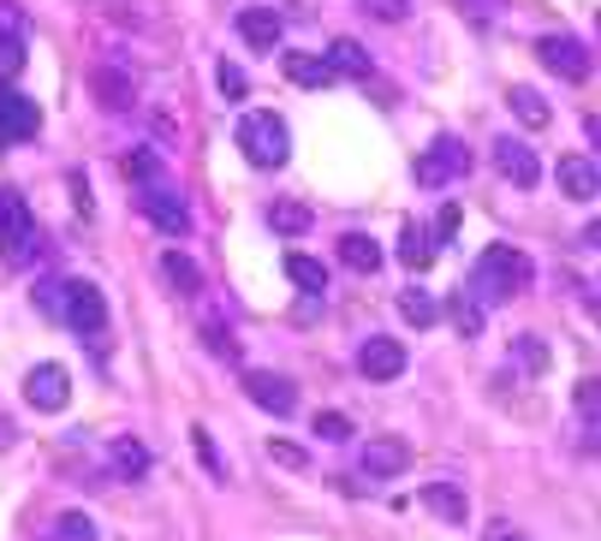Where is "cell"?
<instances>
[{
  "label": "cell",
  "instance_id": "obj_19",
  "mask_svg": "<svg viewBox=\"0 0 601 541\" xmlns=\"http://www.w3.org/2000/svg\"><path fill=\"white\" fill-rule=\"evenodd\" d=\"M238 37H245L250 48H280V12L245 7V12H238Z\"/></svg>",
  "mask_w": 601,
  "mask_h": 541
},
{
  "label": "cell",
  "instance_id": "obj_36",
  "mask_svg": "<svg viewBox=\"0 0 601 541\" xmlns=\"http://www.w3.org/2000/svg\"><path fill=\"white\" fill-rule=\"evenodd\" d=\"M191 446H197V459L209 464V476H227V464H220V452H215V441H209V429H191Z\"/></svg>",
  "mask_w": 601,
  "mask_h": 541
},
{
  "label": "cell",
  "instance_id": "obj_4",
  "mask_svg": "<svg viewBox=\"0 0 601 541\" xmlns=\"http://www.w3.org/2000/svg\"><path fill=\"white\" fill-rule=\"evenodd\" d=\"M465 173H471V149L459 144V137H435V144L423 149V161H417V185L441 190V185L465 179Z\"/></svg>",
  "mask_w": 601,
  "mask_h": 541
},
{
  "label": "cell",
  "instance_id": "obj_30",
  "mask_svg": "<svg viewBox=\"0 0 601 541\" xmlns=\"http://www.w3.org/2000/svg\"><path fill=\"white\" fill-rule=\"evenodd\" d=\"M48 541H96V518L90 512H60L55 530H48Z\"/></svg>",
  "mask_w": 601,
  "mask_h": 541
},
{
  "label": "cell",
  "instance_id": "obj_13",
  "mask_svg": "<svg viewBox=\"0 0 601 541\" xmlns=\"http://www.w3.org/2000/svg\"><path fill=\"white\" fill-rule=\"evenodd\" d=\"M554 185H560V197H572V203H590V197H601V167L590 161V155H560V167H554Z\"/></svg>",
  "mask_w": 601,
  "mask_h": 541
},
{
  "label": "cell",
  "instance_id": "obj_42",
  "mask_svg": "<svg viewBox=\"0 0 601 541\" xmlns=\"http://www.w3.org/2000/svg\"><path fill=\"white\" fill-rule=\"evenodd\" d=\"M583 137H590V149L601 155V119L595 114H583Z\"/></svg>",
  "mask_w": 601,
  "mask_h": 541
},
{
  "label": "cell",
  "instance_id": "obj_18",
  "mask_svg": "<svg viewBox=\"0 0 601 541\" xmlns=\"http://www.w3.org/2000/svg\"><path fill=\"white\" fill-rule=\"evenodd\" d=\"M423 505H428L441 523H465V518H471L465 488H453V482H428V488H423Z\"/></svg>",
  "mask_w": 601,
  "mask_h": 541
},
{
  "label": "cell",
  "instance_id": "obj_3",
  "mask_svg": "<svg viewBox=\"0 0 601 541\" xmlns=\"http://www.w3.org/2000/svg\"><path fill=\"white\" fill-rule=\"evenodd\" d=\"M60 322L72 327V334L96 340L101 327H108V298H101L96 281H66V298H60Z\"/></svg>",
  "mask_w": 601,
  "mask_h": 541
},
{
  "label": "cell",
  "instance_id": "obj_24",
  "mask_svg": "<svg viewBox=\"0 0 601 541\" xmlns=\"http://www.w3.org/2000/svg\"><path fill=\"white\" fill-rule=\"evenodd\" d=\"M339 262H346L352 274H375L382 268V244H375L370 233H346L339 238Z\"/></svg>",
  "mask_w": 601,
  "mask_h": 541
},
{
  "label": "cell",
  "instance_id": "obj_17",
  "mask_svg": "<svg viewBox=\"0 0 601 541\" xmlns=\"http://www.w3.org/2000/svg\"><path fill=\"white\" fill-rule=\"evenodd\" d=\"M446 316H453V327H459V340H476L489 327V316H483V298H476L471 286H459L453 298H446Z\"/></svg>",
  "mask_w": 601,
  "mask_h": 541
},
{
  "label": "cell",
  "instance_id": "obj_7",
  "mask_svg": "<svg viewBox=\"0 0 601 541\" xmlns=\"http://www.w3.org/2000/svg\"><path fill=\"white\" fill-rule=\"evenodd\" d=\"M536 60H542L554 78H565V83H583V78H590V48H583L578 37H536Z\"/></svg>",
  "mask_w": 601,
  "mask_h": 541
},
{
  "label": "cell",
  "instance_id": "obj_15",
  "mask_svg": "<svg viewBox=\"0 0 601 541\" xmlns=\"http://www.w3.org/2000/svg\"><path fill=\"white\" fill-rule=\"evenodd\" d=\"M90 90L108 114H126L131 108V72H114V66H96L90 72Z\"/></svg>",
  "mask_w": 601,
  "mask_h": 541
},
{
  "label": "cell",
  "instance_id": "obj_26",
  "mask_svg": "<svg viewBox=\"0 0 601 541\" xmlns=\"http://www.w3.org/2000/svg\"><path fill=\"white\" fill-rule=\"evenodd\" d=\"M400 316H405L411 327H435V322H441V304L428 298L423 286H400Z\"/></svg>",
  "mask_w": 601,
  "mask_h": 541
},
{
  "label": "cell",
  "instance_id": "obj_21",
  "mask_svg": "<svg viewBox=\"0 0 601 541\" xmlns=\"http://www.w3.org/2000/svg\"><path fill=\"white\" fill-rule=\"evenodd\" d=\"M280 72H286L292 83H311V90H328V83L339 78L334 66H328V55H286Z\"/></svg>",
  "mask_w": 601,
  "mask_h": 541
},
{
  "label": "cell",
  "instance_id": "obj_22",
  "mask_svg": "<svg viewBox=\"0 0 601 541\" xmlns=\"http://www.w3.org/2000/svg\"><path fill=\"white\" fill-rule=\"evenodd\" d=\"M286 281L304 292V298H322V292H328V268H322L316 256H304V250H292L286 256Z\"/></svg>",
  "mask_w": 601,
  "mask_h": 541
},
{
  "label": "cell",
  "instance_id": "obj_6",
  "mask_svg": "<svg viewBox=\"0 0 601 541\" xmlns=\"http://www.w3.org/2000/svg\"><path fill=\"white\" fill-rule=\"evenodd\" d=\"M405 345L393 340V334H370L364 345H357V375L364 381H400L405 375Z\"/></svg>",
  "mask_w": 601,
  "mask_h": 541
},
{
  "label": "cell",
  "instance_id": "obj_8",
  "mask_svg": "<svg viewBox=\"0 0 601 541\" xmlns=\"http://www.w3.org/2000/svg\"><path fill=\"white\" fill-rule=\"evenodd\" d=\"M0 131H7V144H24V137L42 131V108L19 83H0Z\"/></svg>",
  "mask_w": 601,
  "mask_h": 541
},
{
  "label": "cell",
  "instance_id": "obj_32",
  "mask_svg": "<svg viewBox=\"0 0 601 541\" xmlns=\"http://www.w3.org/2000/svg\"><path fill=\"white\" fill-rule=\"evenodd\" d=\"M572 405H578V416L601 423V375H583V381H578V387H572Z\"/></svg>",
  "mask_w": 601,
  "mask_h": 541
},
{
  "label": "cell",
  "instance_id": "obj_16",
  "mask_svg": "<svg viewBox=\"0 0 601 541\" xmlns=\"http://www.w3.org/2000/svg\"><path fill=\"white\" fill-rule=\"evenodd\" d=\"M506 108L519 114V126H530V131H548V119H554L548 96H542V90H530V83H512V90H506Z\"/></svg>",
  "mask_w": 601,
  "mask_h": 541
},
{
  "label": "cell",
  "instance_id": "obj_34",
  "mask_svg": "<svg viewBox=\"0 0 601 541\" xmlns=\"http://www.w3.org/2000/svg\"><path fill=\"white\" fill-rule=\"evenodd\" d=\"M24 72V37H0V83H19Z\"/></svg>",
  "mask_w": 601,
  "mask_h": 541
},
{
  "label": "cell",
  "instance_id": "obj_9",
  "mask_svg": "<svg viewBox=\"0 0 601 541\" xmlns=\"http://www.w3.org/2000/svg\"><path fill=\"white\" fill-rule=\"evenodd\" d=\"M494 167H501L506 185H519V190L542 185V155L530 144H519V137H494Z\"/></svg>",
  "mask_w": 601,
  "mask_h": 541
},
{
  "label": "cell",
  "instance_id": "obj_23",
  "mask_svg": "<svg viewBox=\"0 0 601 541\" xmlns=\"http://www.w3.org/2000/svg\"><path fill=\"white\" fill-rule=\"evenodd\" d=\"M268 226L280 238H304V233H311V208H304L298 197H274L268 203Z\"/></svg>",
  "mask_w": 601,
  "mask_h": 541
},
{
  "label": "cell",
  "instance_id": "obj_10",
  "mask_svg": "<svg viewBox=\"0 0 601 541\" xmlns=\"http://www.w3.org/2000/svg\"><path fill=\"white\" fill-rule=\"evenodd\" d=\"M24 399H30V411H66V399H72V375L60 370V363H37L24 381Z\"/></svg>",
  "mask_w": 601,
  "mask_h": 541
},
{
  "label": "cell",
  "instance_id": "obj_44",
  "mask_svg": "<svg viewBox=\"0 0 601 541\" xmlns=\"http://www.w3.org/2000/svg\"><path fill=\"white\" fill-rule=\"evenodd\" d=\"M12 208H19V190H0V220H7Z\"/></svg>",
  "mask_w": 601,
  "mask_h": 541
},
{
  "label": "cell",
  "instance_id": "obj_28",
  "mask_svg": "<svg viewBox=\"0 0 601 541\" xmlns=\"http://www.w3.org/2000/svg\"><path fill=\"white\" fill-rule=\"evenodd\" d=\"M512 363L530 370V375H542L548 370V340L542 334H512Z\"/></svg>",
  "mask_w": 601,
  "mask_h": 541
},
{
  "label": "cell",
  "instance_id": "obj_20",
  "mask_svg": "<svg viewBox=\"0 0 601 541\" xmlns=\"http://www.w3.org/2000/svg\"><path fill=\"white\" fill-rule=\"evenodd\" d=\"M161 281H167V292H174V298H197V292H203V268H197L191 256L167 250V256H161Z\"/></svg>",
  "mask_w": 601,
  "mask_h": 541
},
{
  "label": "cell",
  "instance_id": "obj_14",
  "mask_svg": "<svg viewBox=\"0 0 601 541\" xmlns=\"http://www.w3.org/2000/svg\"><path fill=\"white\" fill-rule=\"evenodd\" d=\"M405 470H411V441H400V434H375L364 446V476L387 482V476H405Z\"/></svg>",
  "mask_w": 601,
  "mask_h": 541
},
{
  "label": "cell",
  "instance_id": "obj_1",
  "mask_svg": "<svg viewBox=\"0 0 601 541\" xmlns=\"http://www.w3.org/2000/svg\"><path fill=\"white\" fill-rule=\"evenodd\" d=\"M530 281H536V262H530L524 250H512V244H489V250L476 256V268H471V292H476L483 304L519 298Z\"/></svg>",
  "mask_w": 601,
  "mask_h": 541
},
{
  "label": "cell",
  "instance_id": "obj_37",
  "mask_svg": "<svg viewBox=\"0 0 601 541\" xmlns=\"http://www.w3.org/2000/svg\"><path fill=\"white\" fill-rule=\"evenodd\" d=\"M268 459L286 464V470H304V464H311V459H304V446H292V441H268Z\"/></svg>",
  "mask_w": 601,
  "mask_h": 541
},
{
  "label": "cell",
  "instance_id": "obj_41",
  "mask_svg": "<svg viewBox=\"0 0 601 541\" xmlns=\"http://www.w3.org/2000/svg\"><path fill=\"white\" fill-rule=\"evenodd\" d=\"M435 233H441V238H453V233H459V208H453V203H446L441 215H435Z\"/></svg>",
  "mask_w": 601,
  "mask_h": 541
},
{
  "label": "cell",
  "instance_id": "obj_2",
  "mask_svg": "<svg viewBox=\"0 0 601 541\" xmlns=\"http://www.w3.org/2000/svg\"><path fill=\"white\" fill-rule=\"evenodd\" d=\"M238 149H245V161L250 167H286V155H292V131H286V119L280 114H268V108H256L238 119Z\"/></svg>",
  "mask_w": 601,
  "mask_h": 541
},
{
  "label": "cell",
  "instance_id": "obj_39",
  "mask_svg": "<svg viewBox=\"0 0 601 541\" xmlns=\"http://www.w3.org/2000/svg\"><path fill=\"white\" fill-rule=\"evenodd\" d=\"M203 340L215 345V357H227V363H238V345H233V334H227V327H203Z\"/></svg>",
  "mask_w": 601,
  "mask_h": 541
},
{
  "label": "cell",
  "instance_id": "obj_45",
  "mask_svg": "<svg viewBox=\"0 0 601 541\" xmlns=\"http://www.w3.org/2000/svg\"><path fill=\"white\" fill-rule=\"evenodd\" d=\"M7 446H12V423L0 416V452H7Z\"/></svg>",
  "mask_w": 601,
  "mask_h": 541
},
{
  "label": "cell",
  "instance_id": "obj_48",
  "mask_svg": "<svg viewBox=\"0 0 601 541\" xmlns=\"http://www.w3.org/2000/svg\"><path fill=\"white\" fill-rule=\"evenodd\" d=\"M0 149H12V144H7V131H0Z\"/></svg>",
  "mask_w": 601,
  "mask_h": 541
},
{
  "label": "cell",
  "instance_id": "obj_40",
  "mask_svg": "<svg viewBox=\"0 0 601 541\" xmlns=\"http://www.w3.org/2000/svg\"><path fill=\"white\" fill-rule=\"evenodd\" d=\"M0 37H24V12L12 0H0Z\"/></svg>",
  "mask_w": 601,
  "mask_h": 541
},
{
  "label": "cell",
  "instance_id": "obj_11",
  "mask_svg": "<svg viewBox=\"0 0 601 541\" xmlns=\"http://www.w3.org/2000/svg\"><path fill=\"white\" fill-rule=\"evenodd\" d=\"M245 393H250V405H263L268 416H292V411H298V387H292L286 375H274V370H250Z\"/></svg>",
  "mask_w": 601,
  "mask_h": 541
},
{
  "label": "cell",
  "instance_id": "obj_33",
  "mask_svg": "<svg viewBox=\"0 0 601 541\" xmlns=\"http://www.w3.org/2000/svg\"><path fill=\"white\" fill-rule=\"evenodd\" d=\"M364 7V19H375V24H405L411 19V0H357Z\"/></svg>",
  "mask_w": 601,
  "mask_h": 541
},
{
  "label": "cell",
  "instance_id": "obj_27",
  "mask_svg": "<svg viewBox=\"0 0 601 541\" xmlns=\"http://www.w3.org/2000/svg\"><path fill=\"white\" fill-rule=\"evenodd\" d=\"M114 470H119V482H144L149 476V452L126 434V441H114Z\"/></svg>",
  "mask_w": 601,
  "mask_h": 541
},
{
  "label": "cell",
  "instance_id": "obj_38",
  "mask_svg": "<svg viewBox=\"0 0 601 541\" xmlns=\"http://www.w3.org/2000/svg\"><path fill=\"white\" fill-rule=\"evenodd\" d=\"M316 434H322V441H346L352 423H346L339 411H322V416H316Z\"/></svg>",
  "mask_w": 601,
  "mask_h": 541
},
{
  "label": "cell",
  "instance_id": "obj_25",
  "mask_svg": "<svg viewBox=\"0 0 601 541\" xmlns=\"http://www.w3.org/2000/svg\"><path fill=\"white\" fill-rule=\"evenodd\" d=\"M435 250H441V244L428 238L417 220H405V226H400V262H405V268H428V262H435Z\"/></svg>",
  "mask_w": 601,
  "mask_h": 541
},
{
  "label": "cell",
  "instance_id": "obj_12",
  "mask_svg": "<svg viewBox=\"0 0 601 541\" xmlns=\"http://www.w3.org/2000/svg\"><path fill=\"white\" fill-rule=\"evenodd\" d=\"M137 208H144V215L156 220L167 238H179L185 226H191V215H185V203H179V197H174V190H167L161 179H156V185H137Z\"/></svg>",
  "mask_w": 601,
  "mask_h": 541
},
{
  "label": "cell",
  "instance_id": "obj_29",
  "mask_svg": "<svg viewBox=\"0 0 601 541\" xmlns=\"http://www.w3.org/2000/svg\"><path fill=\"white\" fill-rule=\"evenodd\" d=\"M328 66H334L339 78H370V55L357 42H334L328 48Z\"/></svg>",
  "mask_w": 601,
  "mask_h": 541
},
{
  "label": "cell",
  "instance_id": "obj_47",
  "mask_svg": "<svg viewBox=\"0 0 601 541\" xmlns=\"http://www.w3.org/2000/svg\"><path fill=\"white\" fill-rule=\"evenodd\" d=\"M494 541H524V535H494Z\"/></svg>",
  "mask_w": 601,
  "mask_h": 541
},
{
  "label": "cell",
  "instance_id": "obj_5",
  "mask_svg": "<svg viewBox=\"0 0 601 541\" xmlns=\"http://www.w3.org/2000/svg\"><path fill=\"white\" fill-rule=\"evenodd\" d=\"M37 256H42V226L30 220V208L19 203L0 220V262H7V268H30Z\"/></svg>",
  "mask_w": 601,
  "mask_h": 541
},
{
  "label": "cell",
  "instance_id": "obj_31",
  "mask_svg": "<svg viewBox=\"0 0 601 541\" xmlns=\"http://www.w3.org/2000/svg\"><path fill=\"white\" fill-rule=\"evenodd\" d=\"M126 179H131V185H156V179H161V155H156V149H131V155H126Z\"/></svg>",
  "mask_w": 601,
  "mask_h": 541
},
{
  "label": "cell",
  "instance_id": "obj_46",
  "mask_svg": "<svg viewBox=\"0 0 601 541\" xmlns=\"http://www.w3.org/2000/svg\"><path fill=\"white\" fill-rule=\"evenodd\" d=\"M590 322L601 327V298H590Z\"/></svg>",
  "mask_w": 601,
  "mask_h": 541
},
{
  "label": "cell",
  "instance_id": "obj_35",
  "mask_svg": "<svg viewBox=\"0 0 601 541\" xmlns=\"http://www.w3.org/2000/svg\"><path fill=\"white\" fill-rule=\"evenodd\" d=\"M215 78H220V96H227V101H245V96H250V78L238 72L233 60H220V72H215Z\"/></svg>",
  "mask_w": 601,
  "mask_h": 541
},
{
  "label": "cell",
  "instance_id": "obj_43",
  "mask_svg": "<svg viewBox=\"0 0 601 541\" xmlns=\"http://www.w3.org/2000/svg\"><path fill=\"white\" fill-rule=\"evenodd\" d=\"M583 244H590V250H601V220H590V226H583V233H578Z\"/></svg>",
  "mask_w": 601,
  "mask_h": 541
}]
</instances>
